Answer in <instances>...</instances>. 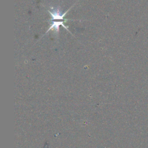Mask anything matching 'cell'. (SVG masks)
Listing matches in <instances>:
<instances>
[{
  "mask_svg": "<svg viewBox=\"0 0 148 148\" xmlns=\"http://www.w3.org/2000/svg\"><path fill=\"white\" fill-rule=\"evenodd\" d=\"M69 9H68L67 11H66L65 13H61V12L60 11V8H56V9L51 10V11L48 10L50 16H51V18L50 19V20H63L64 16H65L66 14L69 10Z\"/></svg>",
  "mask_w": 148,
  "mask_h": 148,
  "instance_id": "1",
  "label": "cell"
},
{
  "mask_svg": "<svg viewBox=\"0 0 148 148\" xmlns=\"http://www.w3.org/2000/svg\"><path fill=\"white\" fill-rule=\"evenodd\" d=\"M65 21H53L51 24L50 25L49 28L48 29V30L46 31V34H47L48 32L50 30L54 31L55 32V33L56 34H58L59 32V27L60 25H62L64 28H65L66 30H68V31H69V30L68 29V26H66L64 23H65ZM70 32V31H69Z\"/></svg>",
  "mask_w": 148,
  "mask_h": 148,
  "instance_id": "2",
  "label": "cell"
}]
</instances>
